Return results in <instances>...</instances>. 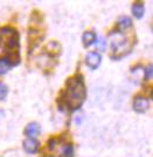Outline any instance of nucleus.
Instances as JSON below:
<instances>
[{
  "label": "nucleus",
  "mask_w": 153,
  "mask_h": 157,
  "mask_svg": "<svg viewBox=\"0 0 153 157\" xmlns=\"http://www.w3.org/2000/svg\"><path fill=\"white\" fill-rule=\"evenodd\" d=\"M100 55L97 52H89L86 56V63L88 65V67H90L91 69H97L98 66L100 65Z\"/></svg>",
  "instance_id": "4"
},
{
  "label": "nucleus",
  "mask_w": 153,
  "mask_h": 157,
  "mask_svg": "<svg viewBox=\"0 0 153 157\" xmlns=\"http://www.w3.org/2000/svg\"><path fill=\"white\" fill-rule=\"evenodd\" d=\"M40 134V125L35 122L28 123L27 127L25 128V135L28 136L29 138H34L35 136H38Z\"/></svg>",
  "instance_id": "6"
},
{
  "label": "nucleus",
  "mask_w": 153,
  "mask_h": 157,
  "mask_svg": "<svg viewBox=\"0 0 153 157\" xmlns=\"http://www.w3.org/2000/svg\"><path fill=\"white\" fill-rule=\"evenodd\" d=\"M151 76H152V66L150 65L145 69V78L148 80V78H151Z\"/></svg>",
  "instance_id": "15"
},
{
  "label": "nucleus",
  "mask_w": 153,
  "mask_h": 157,
  "mask_svg": "<svg viewBox=\"0 0 153 157\" xmlns=\"http://www.w3.org/2000/svg\"><path fill=\"white\" fill-rule=\"evenodd\" d=\"M126 32V31H125ZM136 44L134 36L131 35L126 38L124 32L117 31V33H110V48H111V59L119 60L132 51Z\"/></svg>",
  "instance_id": "3"
},
{
  "label": "nucleus",
  "mask_w": 153,
  "mask_h": 157,
  "mask_svg": "<svg viewBox=\"0 0 153 157\" xmlns=\"http://www.w3.org/2000/svg\"><path fill=\"white\" fill-rule=\"evenodd\" d=\"M15 63L13 61L8 59H0V75H5L12 67H14Z\"/></svg>",
  "instance_id": "10"
},
{
  "label": "nucleus",
  "mask_w": 153,
  "mask_h": 157,
  "mask_svg": "<svg viewBox=\"0 0 153 157\" xmlns=\"http://www.w3.org/2000/svg\"><path fill=\"white\" fill-rule=\"evenodd\" d=\"M39 148V142L34 138H28L24 142V149L28 154H35Z\"/></svg>",
  "instance_id": "7"
},
{
  "label": "nucleus",
  "mask_w": 153,
  "mask_h": 157,
  "mask_svg": "<svg viewBox=\"0 0 153 157\" xmlns=\"http://www.w3.org/2000/svg\"><path fill=\"white\" fill-rule=\"evenodd\" d=\"M96 40H97V35L93 32H84L82 35V41L86 47L91 46L93 42H96Z\"/></svg>",
  "instance_id": "9"
},
{
  "label": "nucleus",
  "mask_w": 153,
  "mask_h": 157,
  "mask_svg": "<svg viewBox=\"0 0 153 157\" xmlns=\"http://www.w3.org/2000/svg\"><path fill=\"white\" fill-rule=\"evenodd\" d=\"M105 44H107V42H105V40L103 39V38H100L98 41H97V45H96L97 48H98V51L103 52V51L105 49Z\"/></svg>",
  "instance_id": "14"
},
{
  "label": "nucleus",
  "mask_w": 153,
  "mask_h": 157,
  "mask_svg": "<svg viewBox=\"0 0 153 157\" xmlns=\"http://www.w3.org/2000/svg\"><path fill=\"white\" fill-rule=\"evenodd\" d=\"M148 108V100L146 98H143V96H137L134 98V101H133V110L136 113H139V114H143L145 113Z\"/></svg>",
  "instance_id": "5"
},
{
  "label": "nucleus",
  "mask_w": 153,
  "mask_h": 157,
  "mask_svg": "<svg viewBox=\"0 0 153 157\" xmlns=\"http://www.w3.org/2000/svg\"><path fill=\"white\" fill-rule=\"evenodd\" d=\"M132 27V21L130 18L127 17H120L118 19V22H117V31H120V32H125L129 28Z\"/></svg>",
  "instance_id": "8"
},
{
  "label": "nucleus",
  "mask_w": 153,
  "mask_h": 157,
  "mask_svg": "<svg viewBox=\"0 0 153 157\" xmlns=\"http://www.w3.org/2000/svg\"><path fill=\"white\" fill-rule=\"evenodd\" d=\"M61 154L63 157H73L74 155V148L70 143H66L62 145V149H61Z\"/></svg>",
  "instance_id": "12"
},
{
  "label": "nucleus",
  "mask_w": 153,
  "mask_h": 157,
  "mask_svg": "<svg viewBox=\"0 0 153 157\" xmlns=\"http://www.w3.org/2000/svg\"><path fill=\"white\" fill-rule=\"evenodd\" d=\"M144 11H145V8H144L143 2H134V4H133L132 13L137 19H141V18H143V15H144Z\"/></svg>",
  "instance_id": "11"
},
{
  "label": "nucleus",
  "mask_w": 153,
  "mask_h": 157,
  "mask_svg": "<svg viewBox=\"0 0 153 157\" xmlns=\"http://www.w3.org/2000/svg\"><path fill=\"white\" fill-rule=\"evenodd\" d=\"M7 95V86L0 82V101H2Z\"/></svg>",
  "instance_id": "13"
},
{
  "label": "nucleus",
  "mask_w": 153,
  "mask_h": 157,
  "mask_svg": "<svg viewBox=\"0 0 153 157\" xmlns=\"http://www.w3.org/2000/svg\"><path fill=\"white\" fill-rule=\"evenodd\" d=\"M87 96L84 80L81 74H75L68 78L64 89L61 92L59 98V107L62 110L75 111L80 109Z\"/></svg>",
  "instance_id": "1"
},
{
  "label": "nucleus",
  "mask_w": 153,
  "mask_h": 157,
  "mask_svg": "<svg viewBox=\"0 0 153 157\" xmlns=\"http://www.w3.org/2000/svg\"><path fill=\"white\" fill-rule=\"evenodd\" d=\"M2 117H4V111L0 109V120H1Z\"/></svg>",
  "instance_id": "16"
},
{
  "label": "nucleus",
  "mask_w": 153,
  "mask_h": 157,
  "mask_svg": "<svg viewBox=\"0 0 153 157\" xmlns=\"http://www.w3.org/2000/svg\"><path fill=\"white\" fill-rule=\"evenodd\" d=\"M19 33L9 26L0 27V59H8L13 61L15 66L20 62L19 54Z\"/></svg>",
  "instance_id": "2"
}]
</instances>
